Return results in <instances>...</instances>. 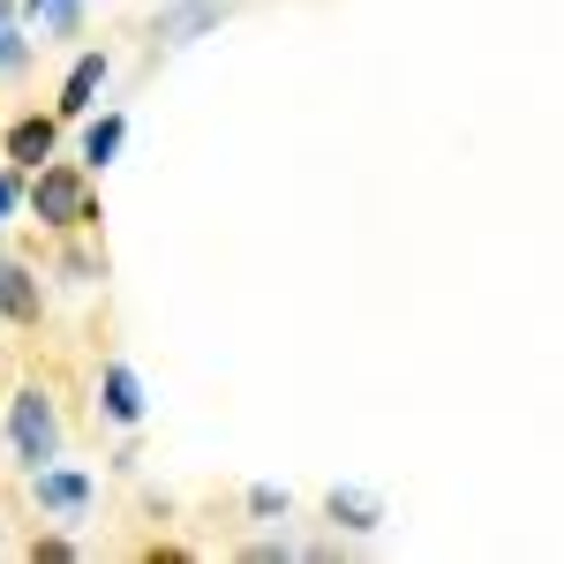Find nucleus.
Here are the masks:
<instances>
[{
  "mask_svg": "<svg viewBox=\"0 0 564 564\" xmlns=\"http://www.w3.org/2000/svg\"><path fill=\"white\" fill-rule=\"evenodd\" d=\"M106 76H113L106 45H98V53H76L68 76H61V98H53V121H84L90 106H98V90H106Z\"/></svg>",
  "mask_w": 564,
  "mask_h": 564,
  "instance_id": "obj_4",
  "label": "nucleus"
},
{
  "mask_svg": "<svg viewBox=\"0 0 564 564\" xmlns=\"http://www.w3.org/2000/svg\"><path fill=\"white\" fill-rule=\"evenodd\" d=\"M31 564H76V542L68 534H39L31 542Z\"/></svg>",
  "mask_w": 564,
  "mask_h": 564,
  "instance_id": "obj_14",
  "label": "nucleus"
},
{
  "mask_svg": "<svg viewBox=\"0 0 564 564\" xmlns=\"http://www.w3.org/2000/svg\"><path fill=\"white\" fill-rule=\"evenodd\" d=\"M23 181H31L23 166H0V226H8V218L23 212Z\"/></svg>",
  "mask_w": 564,
  "mask_h": 564,
  "instance_id": "obj_13",
  "label": "nucleus"
},
{
  "mask_svg": "<svg viewBox=\"0 0 564 564\" xmlns=\"http://www.w3.org/2000/svg\"><path fill=\"white\" fill-rule=\"evenodd\" d=\"M23 212L39 218L45 234H90V226H98L90 174H84V166H61V159L31 166V181H23Z\"/></svg>",
  "mask_w": 564,
  "mask_h": 564,
  "instance_id": "obj_1",
  "label": "nucleus"
},
{
  "mask_svg": "<svg viewBox=\"0 0 564 564\" xmlns=\"http://www.w3.org/2000/svg\"><path fill=\"white\" fill-rule=\"evenodd\" d=\"M53 151H61V121H53V113H23V121L0 129V166H23V174H31Z\"/></svg>",
  "mask_w": 564,
  "mask_h": 564,
  "instance_id": "obj_5",
  "label": "nucleus"
},
{
  "mask_svg": "<svg viewBox=\"0 0 564 564\" xmlns=\"http://www.w3.org/2000/svg\"><path fill=\"white\" fill-rule=\"evenodd\" d=\"M0 316H8L15 332L45 324V286H39V271H31L23 257H0Z\"/></svg>",
  "mask_w": 564,
  "mask_h": 564,
  "instance_id": "obj_6",
  "label": "nucleus"
},
{
  "mask_svg": "<svg viewBox=\"0 0 564 564\" xmlns=\"http://www.w3.org/2000/svg\"><path fill=\"white\" fill-rule=\"evenodd\" d=\"M0 23H23V8H15V0H0Z\"/></svg>",
  "mask_w": 564,
  "mask_h": 564,
  "instance_id": "obj_16",
  "label": "nucleus"
},
{
  "mask_svg": "<svg viewBox=\"0 0 564 564\" xmlns=\"http://www.w3.org/2000/svg\"><path fill=\"white\" fill-rule=\"evenodd\" d=\"M98 414L121 422V430L143 422V377H135L129 361H106V369H98Z\"/></svg>",
  "mask_w": 564,
  "mask_h": 564,
  "instance_id": "obj_7",
  "label": "nucleus"
},
{
  "mask_svg": "<svg viewBox=\"0 0 564 564\" xmlns=\"http://www.w3.org/2000/svg\"><path fill=\"white\" fill-rule=\"evenodd\" d=\"M121 143H129V113H98L84 129V174H106L121 159Z\"/></svg>",
  "mask_w": 564,
  "mask_h": 564,
  "instance_id": "obj_10",
  "label": "nucleus"
},
{
  "mask_svg": "<svg viewBox=\"0 0 564 564\" xmlns=\"http://www.w3.org/2000/svg\"><path fill=\"white\" fill-rule=\"evenodd\" d=\"M249 512H257V520H286V489L257 481V489H249Z\"/></svg>",
  "mask_w": 564,
  "mask_h": 564,
  "instance_id": "obj_15",
  "label": "nucleus"
},
{
  "mask_svg": "<svg viewBox=\"0 0 564 564\" xmlns=\"http://www.w3.org/2000/svg\"><path fill=\"white\" fill-rule=\"evenodd\" d=\"M324 512H332V527H339V534H377V527H384V497H377V489H332V497H324Z\"/></svg>",
  "mask_w": 564,
  "mask_h": 564,
  "instance_id": "obj_9",
  "label": "nucleus"
},
{
  "mask_svg": "<svg viewBox=\"0 0 564 564\" xmlns=\"http://www.w3.org/2000/svg\"><path fill=\"white\" fill-rule=\"evenodd\" d=\"M31 23H39V39L45 31H53V39H76V31H84V0H39Z\"/></svg>",
  "mask_w": 564,
  "mask_h": 564,
  "instance_id": "obj_12",
  "label": "nucleus"
},
{
  "mask_svg": "<svg viewBox=\"0 0 564 564\" xmlns=\"http://www.w3.org/2000/svg\"><path fill=\"white\" fill-rule=\"evenodd\" d=\"M218 23H226V0H181V8H159L151 39L159 45H188V39H204V31H218Z\"/></svg>",
  "mask_w": 564,
  "mask_h": 564,
  "instance_id": "obj_8",
  "label": "nucleus"
},
{
  "mask_svg": "<svg viewBox=\"0 0 564 564\" xmlns=\"http://www.w3.org/2000/svg\"><path fill=\"white\" fill-rule=\"evenodd\" d=\"M31 497H39V512H53V520H84L90 505H98V481L84 467L45 459V467H31Z\"/></svg>",
  "mask_w": 564,
  "mask_h": 564,
  "instance_id": "obj_3",
  "label": "nucleus"
},
{
  "mask_svg": "<svg viewBox=\"0 0 564 564\" xmlns=\"http://www.w3.org/2000/svg\"><path fill=\"white\" fill-rule=\"evenodd\" d=\"M8 452H15L23 475L45 467V459H61V406H53L45 384H23L15 399H8Z\"/></svg>",
  "mask_w": 564,
  "mask_h": 564,
  "instance_id": "obj_2",
  "label": "nucleus"
},
{
  "mask_svg": "<svg viewBox=\"0 0 564 564\" xmlns=\"http://www.w3.org/2000/svg\"><path fill=\"white\" fill-rule=\"evenodd\" d=\"M15 8H23V23H31V15H39V0H15Z\"/></svg>",
  "mask_w": 564,
  "mask_h": 564,
  "instance_id": "obj_17",
  "label": "nucleus"
},
{
  "mask_svg": "<svg viewBox=\"0 0 564 564\" xmlns=\"http://www.w3.org/2000/svg\"><path fill=\"white\" fill-rule=\"evenodd\" d=\"M31 53H39V39H31L23 23H0V84H15V76L31 68Z\"/></svg>",
  "mask_w": 564,
  "mask_h": 564,
  "instance_id": "obj_11",
  "label": "nucleus"
}]
</instances>
